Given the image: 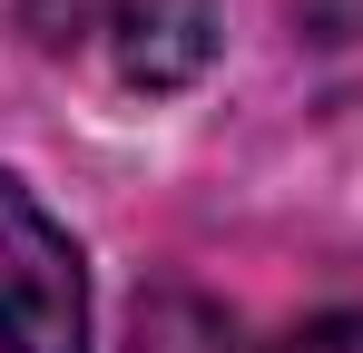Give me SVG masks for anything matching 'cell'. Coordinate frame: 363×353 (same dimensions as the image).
Listing matches in <instances>:
<instances>
[{
    "label": "cell",
    "instance_id": "6da1fadb",
    "mask_svg": "<svg viewBox=\"0 0 363 353\" xmlns=\"http://www.w3.org/2000/svg\"><path fill=\"white\" fill-rule=\"evenodd\" d=\"M20 30L118 99H167L216 59V0H20Z\"/></svg>",
    "mask_w": 363,
    "mask_h": 353
},
{
    "label": "cell",
    "instance_id": "7a4b0ae2",
    "mask_svg": "<svg viewBox=\"0 0 363 353\" xmlns=\"http://www.w3.org/2000/svg\"><path fill=\"white\" fill-rule=\"evenodd\" d=\"M0 353H89L79 245L10 167H0Z\"/></svg>",
    "mask_w": 363,
    "mask_h": 353
},
{
    "label": "cell",
    "instance_id": "3957f363",
    "mask_svg": "<svg viewBox=\"0 0 363 353\" xmlns=\"http://www.w3.org/2000/svg\"><path fill=\"white\" fill-rule=\"evenodd\" d=\"M128 353H245V344H236V324H226L216 304H196V294H147Z\"/></svg>",
    "mask_w": 363,
    "mask_h": 353
},
{
    "label": "cell",
    "instance_id": "277c9868",
    "mask_svg": "<svg viewBox=\"0 0 363 353\" xmlns=\"http://www.w3.org/2000/svg\"><path fill=\"white\" fill-rule=\"evenodd\" d=\"M245 353H363V314H314L285 344H245Z\"/></svg>",
    "mask_w": 363,
    "mask_h": 353
}]
</instances>
